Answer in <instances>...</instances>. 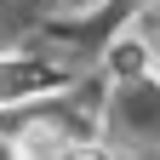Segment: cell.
Here are the masks:
<instances>
[{"label":"cell","mask_w":160,"mask_h":160,"mask_svg":"<svg viewBox=\"0 0 160 160\" xmlns=\"http://www.w3.org/2000/svg\"><path fill=\"white\" fill-rule=\"evenodd\" d=\"M109 6H114V0H57V17H97Z\"/></svg>","instance_id":"cell-3"},{"label":"cell","mask_w":160,"mask_h":160,"mask_svg":"<svg viewBox=\"0 0 160 160\" xmlns=\"http://www.w3.org/2000/svg\"><path fill=\"white\" fill-rule=\"evenodd\" d=\"M63 86H69V74H63L57 57H40V52L0 57V114L46 103V97H63Z\"/></svg>","instance_id":"cell-2"},{"label":"cell","mask_w":160,"mask_h":160,"mask_svg":"<svg viewBox=\"0 0 160 160\" xmlns=\"http://www.w3.org/2000/svg\"><path fill=\"white\" fill-rule=\"evenodd\" d=\"M63 160H109V149L86 137V143H69V154H63Z\"/></svg>","instance_id":"cell-4"},{"label":"cell","mask_w":160,"mask_h":160,"mask_svg":"<svg viewBox=\"0 0 160 160\" xmlns=\"http://www.w3.org/2000/svg\"><path fill=\"white\" fill-rule=\"evenodd\" d=\"M149 46H154V69H160V29H154V34H149Z\"/></svg>","instance_id":"cell-5"},{"label":"cell","mask_w":160,"mask_h":160,"mask_svg":"<svg viewBox=\"0 0 160 160\" xmlns=\"http://www.w3.org/2000/svg\"><path fill=\"white\" fill-rule=\"evenodd\" d=\"M109 86L103 97V126L120 143H160V69H154V46L149 34L120 29L103 46V74Z\"/></svg>","instance_id":"cell-1"}]
</instances>
